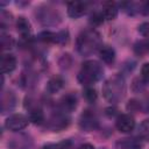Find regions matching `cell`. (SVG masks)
<instances>
[{"mask_svg": "<svg viewBox=\"0 0 149 149\" xmlns=\"http://www.w3.org/2000/svg\"><path fill=\"white\" fill-rule=\"evenodd\" d=\"M115 126L121 133H130L135 128V120L130 114H120L116 118Z\"/></svg>", "mask_w": 149, "mask_h": 149, "instance_id": "cell-8", "label": "cell"}, {"mask_svg": "<svg viewBox=\"0 0 149 149\" xmlns=\"http://www.w3.org/2000/svg\"><path fill=\"white\" fill-rule=\"evenodd\" d=\"M90 22L94 26H98V24H101L104 22V17L101 15V12H93L91 15H90Z\"/></svg>", "mask_w": 149, "mask_h": 149, "instance_id": "cell-24", "label": "cell"}, {"mask_svg": "<svg viewBox=\"0 0 149 149\" xmlns=\"http://www.w3.org/2000/svg\"><path fill=\"white\" fill-rule=\"evenodd\" d=\"M63 84H64V80L61 76H54L49 79L47 84V90L49 93H56L63 87Z\"/></svg>", "mask_w": 149, "mask_h": 149, "instance_id": "cell-17", "label": "cell"}, {"mask_svg": "<svg viewBox=\"0 0 149 149\" xmlns=\"http://www.w3.org/2000/svg\"><path fill=\"white\" fill-rule=\"evenodd\" d=\"M69 41V31L68 30H61L57 33V40L56 43L57 44H65Z\"/></svg>", "mask_w": 149, "mask_h": 149, "instance_id": "cell-25", "label": "cell"}, {"mask_svg": "<svg viewBox=\"0 0 149 149\" xmlns=\"http://www.w3.org/2000/svg\"><path fill=\"white\" fill-rule=\"evenodd\" d=\"M98 52H99L100 59H101L104 63H106V64H112V63H114L116 55H115V50H114L111 45H102V47L99 49Z\"/></svg>", "mask_w": 149, "mask_h": 149, "instance_id": "cell-15", "label": "cell"}, {"mask_svg": "<svg viewBox=\"0 0 149 149\" xmlns=\"http://www.w3.org/2000/svg\"><path fill=\"white\" fill-rule=\"evenodd\" d=\"M0 66H1V72L2 73H9L13 72L16 68V58L12 54H3L1 56L0 61Z\"/></svg>", "mask_w": 149, "mask_h": 149, "instance_id": "cell-13", "label": "cell"}, {"mask_svg": "<svg viewBox=\"0 0 149 149\" xmlns=\"http://www.w3.org/2000/svg\"><path fill=\"white\" fill-rule=\"evenodd\" d=\"M139 135L143 140L149 141V119L143 120L139 126Z\"/></svg>", "mask_w": 149, "mask_h": 149, "instance_id": "cell-22", "label": "cell"}, {"mask_svg": "<svg viewBox=\"0 0 149 149\" xmlns=\"http://www.w3.org/2000/svg\"><path fill=\"white\" fill-rule=\"evenodd\" d=\"M88 5L90 3L86 2V1H71V2H68V5H66L68 15L70 17H73V19L80 17L88 9Z\"/></svg>", "mask_w": 149, "mask_h": 149, "instance_id": "cell-7", "label": "cell"}, {"mask_svg": "<svg viewBox=\"0 0 149 149\" xmlns=\"http://www.w3.org/2000/svg\"><path fill=\"white\" fill-rule=\"evenodd\" d=\"M37 38L43 43H56L57 33H54V31H50V30H44V31L38 34Z\"/></svg>", "mask_w": 149, "mask_h": 149, "instance_id": "cell-19", "label": "cell"}, {"mask_svg": "<svg viewBox=\"0 0 149 149\" xmlns=\"http://www.w3.org/2000/svg\"><path fill=\"white\" fill-rule=\"evenodd\" d=\"M36 19L43 26H55L61 21V15L50 6H41L36 9Z\"/></svg>", "mask_w": 149, "mask_h": 149, "instance_id": "cell-4", "label": "cell"}, {"mask_svg": "<svg viewBox=\"0 0 149 149\" xmlns=\"http://www.w3.org/2000/svg\"><path fill=\"white\" fill-rule=\"evenodd\" d=\"M127 109L130 111V112H135V111L141 109V101L140 100H136V99L129 100V102L127 105Z\"/></svg>", "mask_w": 149, "mask_h": 149, "instance_id": "cell-26", "label": "cell"}, {"mask_svg": "<svg viewBox=\"0 0 149 149\" xmlns=\"http://www.w3.org/2000/svg\"><path fill=\"white\" fill-rule=\"evenodd\" d=\"M126 93V83L123 77L116 74L107 79L102 86V94L109 102L120 101Z\"/></svg>", "mask_w": 149, "mask_h": 149, "instance_id": "cell-3", "label": "cell"}, {"mask_svg": "<svg viewBox=\"0 0 149 149\" xmlns=\"http://www.w3.org/2000/svg\"><path fill=\"white\" fill-rule=\"evenodd\" d=\"M61 113H56L52 115V118L50 119L49 122V127L54 130V132H59L62 129H64L68 125H69V119L66 118L65 113L59 111Z\"/></svg>", "mask_w": 149, "mask_h": 149, "instance_id": "cell-9", "label": "cell"}, {"mask_svg": "<svg viewBox=\"0 0 149 149\" xmlns=\"http://www.w3.org/2000/svg\"><path fill=\"white\" fill-rule=\"evenodd\" d=\"M16 28L19 34L21 35L22 38H29L30 37V33H31V24L30 22L24 17V16H20L16 20Z\"/></svg>", "mask_w": 149, "mask_h": 149, "instance_id": "cell-14", "label": "cell"}, {"mask_svg": "<svg viewBox=\"0 0 149 149\" xmlns=\"http://www.w3.org/2000/svg\"><path fill=\"white\" fill-rule=\"evenodd\" d=\"M77 107V97L73 93H68L63 95L59 100V108L64 113H70Z\"/></svg>", "mask_w": 149, "mask_h": 149, "instance_id": "cell-11", "label": "cell"}, {"mask_svg": "<svg viewBox=\"0 0 149 149\" xmlns=\"http://www.w3.org/2000/svg\"><path fill=\"white\" fill-rule=\"evenodd\" d=\"M57 149H72V143L69 140H64L57 143Z\"/></svg>", "mask_w": 149, "mask_h": 149, "instance_id": "cell-28", "label": "cell"}, {"mask_svg": "<svg viewBox=\"0 0 149 149\" xmlns=\"http://www.w3.org/2000/svg\"><path fill=\"white\" fill-rule=\"evenodd\" d=\"M42 149H57V144H47V146H44Z\"/></svg>", "mask_w": 149, "mask_h": 149, "instance_id": "cell-32", "label": "cell"}, {"mask_svg": "<svg viewBox=\"0 0 149 149\" xmlns=\"http://www.w3.org/2000/svg\"><path fill=\"white\" fill-rule=\"evenodd\" d=\"M77 149H94V147L90 143H84V144H80Z\"/></svg>", "mask_w": 149, "mask_h": 149, "instance_id": "cell-31", "label": "cell"}, {"mask_svg": "<svg viewBox=\"0 0 149 149\" xmlns=\"http://www.w3.org/2000/svg\"><path fill=\"white\" fill-rule=\"evenodd\" d=\"M16 99L13 92H7L6 94L2 95V102H1V107H2V113H6V111H10L14 106H15Z\"/></svg>", "mask_w": 149, "mask_h": 149, "instance_id": "cell-18", "label": "cell"}, {"mask_svg": "<svg viewBox=\"0 0 149 149\" xmlns=\"http://www.w3.org/2000/svg\"><path fill=\"white\" fill-rule=\"evenodd\" d=\"M77 50L83 56H90L102 47V40L100 34L94 29L83 30L76 41Z\"/></svg>", "mask_w": 149, "mask_h": 149, "instance_id": "cell-1", "label": "cell"}, {"mask_svg": "<svg viewBox=\"0 0 149 149\" xmlns=\"http://www.w3.org/2000/svg\"><path fill=\"white\" fill-rule=\"evenodd\" d=\"M98 125H99V121H98V118L97 115L91 112V111H85L81 116H80V120H79V126L85 132H91V130H94L98 128Z\"/></svg>", "mask_w": 149, "mask_h": 149, "instance_id": "cell-6", "label": "cell"}, {"mask_svg": "<svg viewBox=\"0 0 149 149\" xmlns=\"http://www.w3.org/2000/svg\"><path fill=\"white\" fill-rule=\"evenodd\" d=\"M134 51L136 55L142 56L149 51V40H141L134 44Z\"/></svg>", "mask_w": 149, "mask_h": 149, "instance_id": "cell-20", "label": "cell"}, {"mask_svg": "<svg viewBox=\"0 0 149 149\" xmlns=\"http://www.w3.org/2000/svg\"><path fill=\"white\" fill-rule=\"evenodd\" d=\"M14 44V40L12 38V36L6 35V34H1V47L2 49H10Z\"/></svg>", "mask_w": 149, "mask_h": 149, "instance_id": "cell-23", "label": "cell"}, {"mask_svg": "<svg viewBox=\"0 0 149 149\" xmlns=\"http://www.w3.org/2000/svg\"><path fill=\"white\" fill-rule=\"evenodd\" d=\"M116 149H142L143 144L136 137H123L116 141Z\"/></svg>", "mask_w": 149, "mask_h": 149, "instance_id": "cell-12", "label": "cell"}, {"mask_svg": "<svg viewBox=\"0 0 149 149\" xmlns=\"http://www.w3.org/2000/svg\"><path fill=\"white\" fill-rule=\"evenodd\" d=\"M137 30H139V33H140L142 36L149 37V22H142V23L139 26Z\"/></svg>", "mask_w": 149, "mask_h": 149, "instance_id": "cell-27", "label": "cell"}, {"mask_svg": "<svg viewBox=\"0 0 149 149\" xmlns=\"http://www.w3.org/2000/svg\"><path fill=\"white\" fill-rule=\"evenodd\" d=\"M104 76L102 65L94 59L85 61L78 72V81L84 86H92Z\"/></svg>", "mask_w": 149, "mask_h": 149, "instance_id": "cell-2", "label": "cell"}, {"mask_svg": "<svg viewBox=\"0 0 149 149\" xmlns=\"http://www.w3.org/2000/svg\"><path fill=\"white\" fill-rule=\"evenodd\" d=\"M141 73H142V78L146 80H149V63H144L142 69H141Z\"/></svg>", "mask_w": 149, "mask_h": 149, "instance_id": "cell-29", "label": "cell"}, {"mask_svg": "<svg viewBox=\"0 0 149 149\" xmlns=\"http://www.w3.org/2000/svg\"><path fill=\"white\" fill-rule=\"evenodd\" d=\"M83 95L84 98L88 101V102H94L98 98V94H97V91L93 86H84V90H83Z\"/></svg>", "mask_w": 149, "mask_h": 149, "instance_id": "cell-21", "label": "cell"}, {"mask_svg": "<svg viewBox=\"0 0 149 149\" xmlns=\"http://www.w3.org/2000/svg\"><path fill=\"white\" fill-rule=\"evenodd\" d=\"M29 118L23 115V114H12L9 115L6 121H5V127L8 129V130H12V132H19V130H22L24 129L28 123H29Z\"/></svg>", "mask_w": 149, "mask_h": 149, "instance_id": "cell-5", "label": "cell"}, {"mask_svg": "<svg viewBox=\"0 0 149 149\" xmlns=\"http://www.w3.org/2000/svg\"><path fill=\"white\" fill-rule=\"evenodd\" d=\"M28 111H29L28 118H29V120L31 122H34L35 125L43 123V121H44V114H43V111H42V108L40 106H37V105H34V106L28 105Z\"/></svg>", "mask_w": 149, "mask_h": 149, "instance_id": "cell-16", "label": "cell"}, {"mask_svg": "<svg viewBox=\"0 0 149 149\" xmlns=\"http://www.w3.org/2000/svg\"><path fill=\"white\" fill-rule=\"evenodd\" d=\"M141 108L144 111V113H148L149 112V97H147L143 102L141 101Z\"/></svg>", "mask_w": 149, "mask_h": 149, "instance_id": "cell-30", "label": "cell"}, {"mask_svg": "<svg viewBox=\"0 0 149 149\" xmlns=\"http://www.w3.org/2000/svg\"><path fill=\"white\" fill-rule=\"evenodd\" d=\"M101 15L104 17V20H114L118 15V12H119V7L115 2L113 1H105L102 2V6H101Z\"/></svg>", "mask_w": 149, "mask_h": 149, "instance_id": "cell-10", "label": "cell"}]
</instances>
